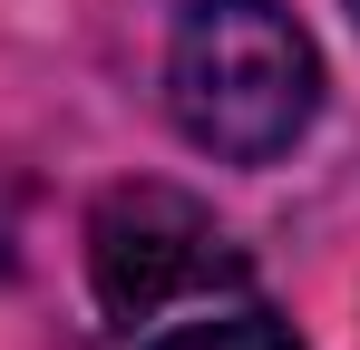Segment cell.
Wrapping results in <instances>:
<instances>
[{"instance_id": "obj_1", "label": "cell", "mask_w": 360, "mask_h": 350, "mask_svg": "<svg viewBox=\"0 0 360 350\" xmlns=\"http://www.w3.org/2000/svg\"><path fill=\"white\" fill-rule=\"evenodd\" d=\"M176 127L224 166H273L321 108V58L283 0H185L166 49Z\"/></svg>"}, {"instance_id": "obj_2", "label": "cell", "mask_w": 360, "mask_h": 350, "mask_svg": "<svg viewBox=\"0 0 360 350\" xmlns=\"http://www.w3.org/2000/svg\"><path fill=\"white\" fill-rule=\"evenodd\" d=\"M88 273H98L108 321H156L185 292L234 283L243 263H234V243L214 233V214L185 205L176 185H117L88 214Z\"/></svg>"}, {"instance_id": "obj_3", "label": "cell", "mask_w": 360, "mask_h": 350, "mask_svg": "<svg viewBox=\"0 0 360 350\" xmlns=\"http://www.w3.org/2000/svg\"><path fill=\"white\" fill-rule=\"evenodd\" d=\"M156 350H302L273 311H214V321H185V331H166Z\"/></svg>"}, {"instance_id": "obj_4", "label": "cell", "mask_w": 360, "mask_h": 350, "mask_svg": "<svg viewBox=\"0 0 360 350\" xmlns=\"http://www.w3.org/2000/svg\"><path fill=\"white\" fill-rule=\"evenodd\" d=\"M351 10H360V0H351Z\"/></svg>"}]
</instances>
